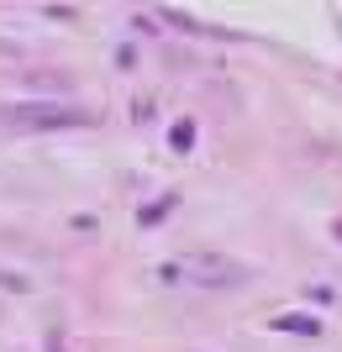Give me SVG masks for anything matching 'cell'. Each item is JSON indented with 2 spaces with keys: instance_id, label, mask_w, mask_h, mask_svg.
<instances>
[{
  "instance_id": "cell-6",
  "label": "cell",
  "mask_w": 342,
  "mask_h": 352,
  "mask_svg": "<svg viewBox=\"0 0 342 352\" xmlns=\"http://www.w3.org/2000/svg\"><path fill=\"white\" fill-rule=\"evenodd\" d=\"M337 236H342V221H337Z\"/></svg>"
},
{
  "instance_id": "cell-1",
  "label": "cell",
  "mask_w": 342,
  "mask_h": 352,
  "mask_svg": "<svg viewBox=\"0 0 342 352\" xmlns=\"http://www.w3.org/2000/svg\"><path fill=\"white\" fill-rule=\"evenodd\" d=\"M158 274L169 284L190 279V284H206V289H242V284H253V268L237 263V258H222V252H190L179 263H164Z\"/></svg>"
},
{
  "instance_id": "cell-5",
  "label": "cell",
  "mask_w": 342,
  "mask_h": 352,
  "mask_svg": "<svg viewBox=\"0 0 342 352\" xmlns=\"http://www.w3.org/2000/svg\"><path fill=\"white\" fill-rule=\"evenodd\" d=\"M190 137H195V126H190V121H179V126H174V142H179V147H190Z\"/></svg>"
},
{
  "instance_id": "cell-3",
  "label": "cell",
  "mask_w": 342,
  "mask_h": 352,
  "mask_svg": "<svg viewBox=\"0 0 342 352\" xmlns=\"http://www.w3.org/2000/svg\"><path fill=\"white\" fill-rule=\"evenodd\" d=\"M274 326H279V331H290V326H295V331H316V321H306V316H279Z\"/></svg>"
},
{
  "instance_id": "cell-4",
  "label": "cell",
  "mask_w": 342,
  "mask_h": 352,
  "mask_svg": "<svg viewBox=\"0 0 342 352\" xmlns=\"http://www.w3.org/2000/svg\"><path fill=\"white\" fill-rule=\"evenodd\" d=\"M169 206H174V200H158V206H148V210H142V221H148V226H153V221H158V216H169Z\"/></svg>"
},
{
  "instance_id": "cell-2",
  "label": "cell",
  "mask_w": 342,
  "mask_h": 352,
  "mask_svg": "<svg viewBox=\"0 0 342 352\" xmlns=\"http://www.w3.org/2000/svg\"><path fill=\"white\" fill-rule=\"evenodd\" d=\"M11 126H79V121H89L85 111H43V105H27V111H16V116H6Z\"/></svg>"
}]
</instances>
